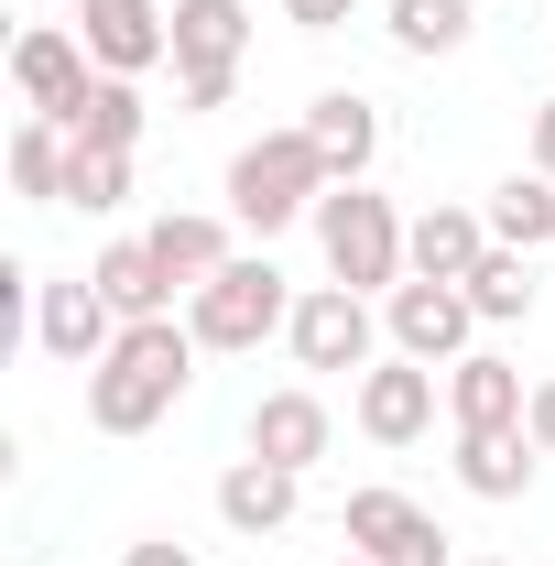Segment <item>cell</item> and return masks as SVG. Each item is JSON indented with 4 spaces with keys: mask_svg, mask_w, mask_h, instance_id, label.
I'll list each match as a JSON object with an SVG mask.
<instances>
[{
    "mask_svg": "<svg viewBox=\"0 0 555 566\" xmlns=\"http://www.w3.org/2000/svg\"><path fill=\"white\" fill-rule=\"evenodd\" d=\"M534 175H555V98L534 109Z\"/></svg>",
    "mask_w": 555,
    "mask_h": 566,
    "instance_id": "4dcf8cb0",
    "label": "cell"
},
{
    "mask_svg": "<svg viewBox=\"0 0 555 566\" xmlns=\"http://www.w3.org/2000/svg\"><path fill=\"white\" fill-rule=\"evenodd\" d=\"M534 436L523 424H501V436H458V491H480V501H523L534 491Z\"/></svg>",
    "mask_w": 555,
    "mask_h": 566,
    "instance_id": "ffe728a7",
    "label": "cell"
},
{
    "mask_svg": "<svg viewBox=\"0 0 555 566\" xmlns=\"http://www.w3.org/2000/svg\"><path fill=\"white\" fill-rule=\"evenodd\" d=\"M425 424H436V370H425V359L359 370V436H370V447H415Z\"/></svg>",
    "mask_w": 555,
    "mask_h": 566,
    "instance_id": "8fae6325",
    "label": "cell"
},
{
    "mask_svg": "<svg viewBox=\"0 0 555 566\" xmlns=\"http://www.w3.org/2000/svg\"><path fill=\"white\" fill-rule=\"evenodd\" d=\"M66 11H87V0H66Z\"/></svg>",
    "mask_w": 555,
    "mask_h": 566,
    "instance_id": "d6a6232c",
    "label": "cell"
},
{
    "mask_svg": "<svg viewBox=\"0 0 555 566\" xmlns=\"http://www.w3.org/2000/svg\"><path fill=\"white\" fill-rule=\"evenodd\" d=\"M523 436H534V447L555 458V381H534V415H523Z\"/></svg>",
    "mask_w": 555,
    "mask_h": 566,
    "instance_id": "f546056e",
    "label": "cell"
},
{
    "mask_svg": "<svg viewBox=\"0 0 555 566\" xmlns=\"http://www.w3.org/2000/svg\"><path fill=\"white\" fill-rule=\"evenodd\" d=\"M348 11H359V0H283V22H294V33H338Z\"/></svg>",
    "mask_w": 555,
    "mask_h": 566,
    "instance_id": "4316f807",
    "label": "cell"
},
{
    "mask_svg": "<svg viewBox=\"0 0 555 566\" xmlns=\"http://www.w3.org/2000/svg\"><path fill=\"white\" fill-rule=\"evenodd\" d=\"M33 338H44V359H66V370H98V359L121 349V305L98 283H44L33 294Z\"/></svg>",
    "mask_w": 555,
    "mask_h": 566,
    "instance_id": "ba28073f",
    "label": "cell"
},
{
    "mask_svg": "<svg viewBox=\"0 0 555 566\" xmlns=\"http://www.w3.org/2000/svg\"><path fill=\"white\" fill-rule=\"evenodd\" d=\"M87 283L121 305V327H142V316H175V283H164V262H153V240H109V251L87 262Z\"/></svg>",
    "mask_w": 555,
    "mask_h": 566,
    "instance_id": "d6986e66",
    "label": "cell"
},
{
    "mask_svg": "<svg viewBox=\"0 0 555 566\" xmlns=\"http://www.w3.org/2000/svg\"><path fill=\"white\" fill-rule=\"evenodd\" d=\"M294 359L305 370H370V294H348V283H316V294H294Z\"/></svg>",
    "mask_w": 555,
    "mask_h": 566,
    "instance_id": "52a82bcc",
    "label": "cell"
},
{
    "mask_svg": "<svg viewBox=\"0 0 555 566\" xmlns=\"http://www.w3.org/2000/svg\"><path fill=\"white\" fill-rule=\"evenodd\" d=\"M338 566H370V556H338Z\"/></svg>",
    "mask_w": 555,
    "mask_h": 566,
    "instance_id": "1f68e13d",
    "label": "cell"
},
{
    "mask_svg": "<svg viewBox=\"0 0 555 566\" xmlns=\"http://www.w3.org/2000/svg\"><path fill=\"white\" fill-rule=\"evenodd\" d=\"M469 327H480V305H469V283H392V349L425 359V370H458L469 359Z\"/></svg>",
    "mask_w": 555,
    "mask_h": 566,
    "instance_id": "8992f818",
    "label": "cell"
},
{
    "mask_svg": "<svg viewBox=\"0 0 555 566\" xmlns=\"http://www.w3.org/2000/svg\"><path fill=\"white\" fill-rule=\"evenodd\" d=\"M327 186H338V175H327V153L305 142V120H294V132H262L240 164H229V208H240L251 240H273V229H294V218H316Z\"/></svg>",
    "mask_w": 555,
    "mask_h": 566,
    "instance_id": "3957f363",
    "label": "cell"
},
{
    "mask_svg": "<svg viewBox=\"0 0 555 566\" xmlns=\"http://www.w3.org/2000/svg\"><path fill=\"white\" fill-rule=\"evenodd\" d=\"M305 142L327 153V175H338V186H359V175L381 164V109H370L359 87H327V98L305 109Z\"/></svg>",
    "mask_w": 555,
    "mask_h": 566,
    "instance_id": "9a60e30c",
    "label": "cell"
},
{
    "mask_svg": "<svg viewBox=\"0 0 555 566\" xmlns=\"http://www.w3.org/2000/svg\"><path fill=\"white\" fill-rule=\"evenodd\" d=\"M338 534H348V556H370V566H458L447 534H436V512L404 501V491H348Z\"/></svg>",
    "mask_w": 555,
    "mask_h": 566,
    "instance_id": "5b68a950",
    "label": "cell"
},
{
    "mask_svg": "<svg viewBox=\"0 0 555 566\" xmlns=\"http://www.w3.org/2000/svg\"><path fill=\"white\" fill-rule=\"evenodd\" d=\"M87 76H98V55L76 44L66 22H33V33L11 44V87H22V109H33V120H66L76 98H87Z\"/></svg>",
    "mask_w": 555,
    "mask_h": 566,
    "instance_id": "9c48e42d",
    "label": "cell"
},
{
    "mask_svg": "<svg viewBox=\"0 0 555 566\" xmlns=\"http://www.w3.org/2000/svg\"><path fill=\"white\" fill-rule=\"evenodd\" d=\"M251 55V11L240 0H175V76H218Z\"/></svg>",
    "mask_w": 555,
    "mask_h": 566,
    "instance_id": "ac0fdd59",
    "label": "cell"
},
{
    "mask_svg": "<svg viewBox=\"0 0 555 566\" xmlns=\"http://www.w3.org/2000/svg\"><path fill=\"white\" fill-rule=\"evenodd\" d=\"M469 33H480L469 0H392V44H404V55H458Z\"/></svg>",
    "mask_w": 555,
    "mask_h": 566,
    "instance_id": "cb8c5ba5",
    "label": "cell"
},
{
    "mask_svg": "<svg viewBox=\"0 0 555 566\" xmlns=\"http://www.w3.org/2000/svg\"><path fill=\"white\" fill-rule=\"evenodd\" d=\"M76 22H87V55L109 76H142V66L175 55V11H164V0H87Z\"/></svg>",
    "mask_w": 555,
    "mask_h": 566,
    "instance_id": "30bf717a",
    "label": "cell"
},
{
    "mask_svg": "<svg viewBox=\"0 0 555 566\" xmlns=\"http://www.w3.org/2000/svg\"><path fill=\"white\" fill-rule=\"evenodd\" d=\"M480 566H501V556H480Z\"/></svg>",
    "mask_w": 555,
    "mask_h": 566,
    "instance_id": "836d02e7",
    "label": "cell"
},
{
    "mask_svg": "<svg viewBox=\"0 0 555 566\" xmlns=\"http://www.w3.org/2000/svg\"><path fill=\"white\" fill-rule=\"evenodd\" d=\"M66 208H87V218L132 208V153H98V142H76V153H66Z\"/></svg>",
    "mask_w": 555,
    "mask_h": 566,
    "instance_id": "484cf974",
    "label": "cell"
},
{
    "mask_svg": "<svg viewBox=\"0 0 555 566\" xmlns=\"http://www.w3.org/2000/svg\"><path fill=\"white\" fill-rule=\"evenodd\" d=\"M469 305H480V327H512V316H534V251H490L480 273H469Z\"/></svg>",
    "mask_w": 555,
    "mask_h": 566,
    "instance_id": "d4e9b609",
    "label": "cell"
},
{
    "mask_svg": "<svg viewBox=\"0 0 555 566\" xmlns=\"http://www.w3.org/2000/svg\"><path fill=\"white\" fill-rule=\"evenodd\" d=\"M490 240L501 251H545L555 240V175H512V186H490Z\"/></svg>",
    "mask_w": 555,
    "mask_h": 566,
    "instance_id": "7402d4cb",
    "label": "cell"
},
{
    "mask_svg": "<svg viewBox=\"0 0 555 566\" xmlns=\"http://www.w3.org/2000/svg\"><path fill=\"white\" fill-rule=\"evenodd\" d=\"M327 436H338V424H327V403H316L305 381L251 403V458H273V469H294V480H305V469L327 458Z\"/></svg>",
    "mask_w": 555,
    "mask_h": 566,
    "instance_id": "7c38bea8",
    "label": "cell"
},
{
    "mask_svg": "<svg viewBox=\"0 0 555 566\" xmlns=\"http://www.w3.org/2000/svg\"><path fill=\"white\" fill-rule=\"evenodd\" d=\"M121 566H197V545H175V534H142Z\"/></svg>",
    "mask_w": 555,
    "mask_h": 566,
    "instance_id": "f1b7e54d",
    "label": "cell"
},
{
    "mask_svg": "<svg viewBox=\"0 0 555 566\" xmlns=\"http://www.w3.org/2000/svg\"><path fill=\"white\" fill-rule=\"evenodd\" d=\"M142 240H153V262H164V283H175V294H197V283H218L229 262H240V251H229V229H218V218H197V208H164Z\"/></svg>",
    "mask_w": 555,
    "mask_h": 566,
    "instance_id": "2e32d148",
    "label": "cell"
},
{
    "mask_svg": "<svg viewBox=\"0 0 555 566\" xmlns=\"http://www.w3.org/2000/svg\"><path fill=\"white\" fill-rule=\"evenodd\" d=\"M66 153L76 142L55 132V120H22V132H11V186H22L33 208H66Z\"/></svg>",
    "mask_w": 555,
    "mask_h": 566,
    "instance_id": "603a6c76",
    "label": "cell"
},
{
    "mask_svg": "<svg viewBox=\"0 0 555 566\" xmlns=\"http://www.w3.org/2000/svg\"><path fill=\"white\" fill-rule=\"evenodd\" d=\"M404 251H415V273H425V283H469L490 251H501V240H490V218H480V208H425Z\"/></svg>",
    "mask_w": 555,
    "mask_h": 566,
    "instance_id": "e0dca14e",
    "label": "cell"
},
{
    "mask_svg": "<svg viewBox=\"0 0 555 566\" xmlns=\"http://www.w3.org/2000/svg\"><path fill=\"white\" fill-rule=\"evenodd\" d=\"M55 132H66V142H98V153H132V142H142V87L98 66V76H87V98H76Z\"/></svg>",
    "mask_w": 555,
    "mask_h": 566,
    "instance_id": "44dd1931",
    "label": "cell"
},
{
    "mask_svg": "<svg viewBox=\"0 0 555 566\" xmlns=\"http://www.w3.org/2000/svg\"><path fill=\"white\" fill-rule=\"evenodd\" d=\"M294 501H305V480L273 469V458H229V469H218V523H229V534H283Z\"/></svg>",
    "mask_w": 555,
    "mask_h": 566,
    "instance_id": "5bb4252c",
    "label": "cell"
},
{
    "mask_svg": "<svg viewBox=\"0 0 555 566\" xmlns=\"http://www.w3.org/2000/svg\"><path fill=\"white\" fill-rule=\"evenodd\" d=\"M186 381H197V327L142 316V327H121V349L87 370V424L98 436H142V424H164L186 403Z\"/></svg>",
    "mask_w": 555,
    "mask_h": 566,
    "instance_id": "6da1fadb",
    "label": "cell"
},
{
    "mask_svg": "<svg viewBox=\"0 0 555 566\" xmlns=\"http://www.w3.org/2000/svg\"><path fill=\"white\" fill-rule=\"evenodd\" d=\"M186 327H197V349H262L273 327H294V294L273 262H229L218 283L186 294Z\"/></svg>",
    "mask_w": 555,
    "mask_h": 566,
    "instance_id": "277c9868",
    "label": "cell"
},
{
    "mask_svg": "<svg viewBox=\"0 0 555 566\" xmlns=\"http://www.w3.org/2000/svg\"><path fill=\"white\" fill-rule=\"evenodd\" d=\"M447 415H458V436H501V424L534 415V392H523V370H512V359L469 349L458 370H447Z\"/></svg>",
    "mask_w": 555,
    "mask_h": 566,
    "instance_id": "4fadbf2b",
    "label": "cell"
},
{
    "mask_svg": "<svg viewBox=\"0 0 555 566\" xmlns=\"http://www.w3.org/2000/svg\"><path fill=\"white\" fill-rule=\"evenodd\" d=\"M229 87H240V66H218V76H175V98H186V109H229Z\"/></svg>",
    "mask_w": 555,
    "mask_h": 566,
    "instance_id": "83f0119b",
    "label": "cell"
},
{
    "mask_svg": "<svg viewBox=\"0 0 555 566\" xmlns=\"http://www.w3.org/2000/svg\"><path fill=\"white\" fill-rule=\"evenodd\" d=\"M415 218H392V197H370V186H327L316 197V251H327V283L348 294H392V283L415 273Z\"/></svg>",
    "mask_w": 555,
    "mask_h": 566,
    "instance_id": "7a4b0ae2",
    "label": "cell"
}]
</instances>
